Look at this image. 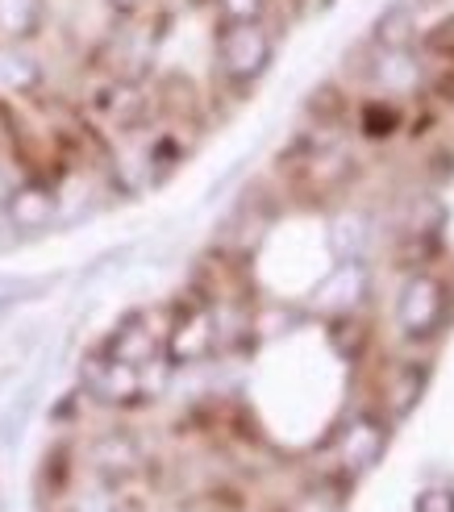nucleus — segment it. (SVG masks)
I'll list each match as a JSON object with an SVG mask.
<instances>
[{
    "label": "nucleus",
    "mask_w": 454,
    "mask_h": 512,
    "mask_svg": "<svg viewBox=\"0 0 454 512\" xmlns=\"http://www.w3.org/2000/svg\"><path fill=\"white\" fill-rule=\"evenodd\" d=\"M217 63L225 80L234 84L259 80L271 63V34L263 30V21H225L217 38Z\"/></svg>",
    "instance_id": "1"
},
{
    "label": "nucleus",
    "mask_w": 454,
    "mask_h": 512,
    "mask_svg": "<svg viewBox=\"0 0 454 512\" xmlns=\"http://www.w3.org/2000/svg\"><path fill=\"white\" fill-rule=\"evenodd\" d=\"M155 367V363H150ZM146 367H130V363H117V358H109L105 350L92 354L84 363V388L105 400V404H138L146 396V379H142Z\"/></svg>",
    "instance_id": "2"
},
{
    "label": "nucleus",
    "mask_w": 454,
    "mask_h": 512,
    "mask_svg": "<svg viewBox=\"0 0 454 512\" xmlns=\"http://www.w3.org/2000/svg\"><path fill=\"white\" fill-rule=\"evenodd\" d=\"M155 317L159 313L125 317L113 329V338L105 342V354L117 358V363H130V367H150L155 363V354L163 350V342H167V329H171V325H155Z\"/></svg>",
    "instance_id": "3"
},
{
    "label": "nucleus",
    "mask_w": 454,
    "mask_h": 512,
    "mask_svg": "<svg viewBox=\"0 0 454 512\" xmlns=\"http://www.w3.org/2000/svg\"><path fill=\"white\" fill-rule=\"evenodd\" d=\"M217 342V321L205 304H196L188 309L180 321H171L167 329V358L171 363H196V358H205Z\"/></svg>",
    "instance_id": "4"
},
{
    "label": "nucleus",
    "mask_w": 454,
    "mask_h": 512,
    "mask_svg": "<svg viewBox=\"0 0 454 512\" xmlns=\"http://www.w3.org/2000/svg\"><path fill=\"white\" fill-rule=\"evenodd\" d=\"M442 284H434V279H417V284H409L405 300H400V321H405V329L413 338H425L430 329L446 317V300H442Z\"/></svg>",
    "instance_id": "5"
},
{
    "label": "nucleus",
    "mask_w": 454,
    "mask_h": 512,
    "mask_svg": "<svg viewBox=\"0 0 454 512\" xmlns=\"http://www.w3.org/2000/svg\"><path fill=\"white\" fill-rule=\"evenodd\" d=\"M50 217H55V196H50V188L25 184L9 196V221L17 229H42V225H50Z\"/></svg>",
    "instance_id": "6"
},
{
    "label": "nucleus",
    "mask_w": 454,
    "mask_h": 512,
    "mask_svg": "<svg viewBox=\"0 0 454 512\" xmlns=\"http://www.w3.org/2000/svg\"><path fill=\"white\" fill-rule=\"evenodd\" d=\"M38 13H42V0H0V38L34 34Z\"/></svg>",
    "instance_id": "7"
},
{
    "label": "nucleus",
    "mask_w": 454,
    "mask_h": 512,
    "mask_svg": "<svg viewBox=\"0 0 454 512\" xmlns=\"http://www.w3.org/2000/svg\"><path fill=\"white\" fill-rule=\"evenodd\" d=\"M396 121H400V113L388 105H367V113H363V134L367 138H388V130H396Z\"/></svg>",
    "instance_id": "8"
},
{
    "label": "nucleus",
    "mask_w": 454,
    "mask_h": 512,
    "mask_svg": "<svg viewBox=\"0 0 454 512\" xmlns=\"http://www.w3.org/2000/svg\"><path fill=\"white\" fill-rule=\"evenodd\" d=\"M217 9L225 21H259L267 0H217Z\"/></svg>",
    "instance_id": "9"
},
{
    "label": "nucleus",
    "mask_w": 454,
    "mask_h": 512,
    "mask_svg": "<svg viewBox=\"0 0 454 512\" xmlns=\"http://www.w3.org/2000/svg\"><path fill=\"white\" fill-rule=\"evenodd\" d=\"M425 50H434L442 59H454V17L438 21L430 34H425Z\"/></svg>",
    "instance_id": "10"
},
{
    "label": "nucleus",
    "mask_w": 454,
    "mask_h": 512,
    "mask_svg": "<svg viewBox=\"0 0 454 512\" xmlns=\"http://www.w3.org/2000/svg\"><path fill=\"white\" fill-rule=\"evenodd\" d=\"M450 500H454L450 492H430V496H421V500H417V512H454Z\"/></svg>",
    "instance_id": "11"
},
{
    "label": "nucleus",
    "mask_w": 454,
    "mask_h": 512,
    "mask_svg": "<svg viewBox=\"0 0 454 512\" xmlns=\"http://www.w3.org/2000/svg\"><path fill=\"white\" fill-rule=\"evenodd\" d=\"M296 5H300V9H325L330 0H296Z\"/></svg>",
    "instance_id": "12"
},
{
    "label": "nucleus",
    "mask_w": 454,
    "mask_h": 512,
    "mask_svg": "<svg viewBox=\"0 0 454 512\" xmlns=\"http://www.w3.org/2000/svg\"><path fill=\"white\" fill-rule=\"evenodd\" d=\"M109 5H117V9H138L142 0H109Z\"/></svg>",
    "instance_id": "13"
}]
</instances>
